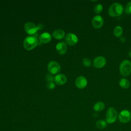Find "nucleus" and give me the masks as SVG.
Listing matches in <instances>:
<instances>
[{
  "mask_svg": "<svg viewBox=\"0 0 131 131\" xmlns=\"http://www.w3.org/2000/svg\"><path fill=\"white\" fill-rule=\"evenodd\" d=\"M67 81V78L66 76L62 74H58L56 75L55 77L54 81L55 83L57 85H62L66 83Z\"/></svg>",
  "mask_w": 131,
  "mask_h": 131,
  "instance_id": "13",
  "label": "nucleus"
},
{
  "mask_svg": "<svg viewBox=\"0 0 131 131\" xmlns=\"http://www.w3.org/2000/svg\"><path fill=\"white\" fill-rule=\"evenodd\" d=\"M38 44V40L34 36H29L25 38L24 41V47L27 50H31Z\"/></svg>",
  "mask_w": 131,
  "mask_h": 131,
  "instance_id": "2",
  "label": "nucleus"
},
{
  "mask_svg": "<svg viewBox=\"0 0 131 131\" xmlns=\"http://www.w3.org/2000/svg\"><path fill=\"white\" fill-rule=\"evenodd\" d=\"M118 116V112L116 108L111 107L108 108L106 113L105 121L108 123H113L116 121Z\"/></svg>",
  "mask_w": 131,
  "mask_h": 131,
  "instance_id": "4",
  "label": "nucleus"
},
{
  "mask_svg": "<svg viewBox=\"0 0 131 131\" xmlns=\"http://www.w3.org/2000/svg\"><path fill=\"white\" fill-rule=\"evenodd\" d=\"M37 28L38 30H41L43 28V26L42 24H39L37 26Z\"/></svg>",
  "mask_w": 131,
  "mask_h": 131,
  "instance_id": "25",
  "label": "nucleus"
},
{
  "mask_svg": "<svg viewBox=\"0 0 131 131\" xmlns=\"http://www.w3.org/2000/svg\"><path fill=\"white\" fill-rule=\"evenodd\" d=\"M103 18L100 15L95 16L92 20V24L95 29H99L102 27L103 25Z\"/></svg>",
  "mask_w": 131,
  "mask_h": 131,
  "instance_id": "11",
  "label": "nucleus"
},
{
  "mask_svg": "<svg viewBox=\"0 0 131 131\" xmlns=\"http://www.w3.org/2000/svg\"><path fill=\"white\" fill-rule=\"evenodd\" d=\"M128 55H129V56L130 57H131V51H130L129 52V53H128Z\"/></svg>",
  "mask_w": 131,
  "mask_h": 131,
  "instance_id": "27",
  "label": "nucleus"
},
{
  "mask_svg": "<svg viewBox=\"0 0 131 131\" xmlns=\"http://www.w3.org/2000/svg\"><path fill=\"white\" fill-rule=\"evenodd\" d=\"M24 29L26 32L29 35H33L38 30L37 26L31 22L26 23L24 25Z\"/></svg>",
  "mask_w": 131,
  "mask_h": 131,
  "instance_id": "7",
  "label": "nucleus"
},
{
  "mask_svg": "<svg viewBox=\"0 0 131 131\" xmlns=\"http://www.w3.org/2000/svg\"><path fill=\"white\" fill-rule=\"evenodd\" d=\"M46 78L47 80L48 81V82H53L55 79V77L53 76L51 74H46Z\"/></svg>",
  "mask_w": 131,
  "mask_h": 131,
  "instance_id": "23",
  "label": "nucleus"
},
{
  "mask_svg": "<svg viewBox=\"0 0 131 131\" xmlns=\"http://www.w3.org/2000/svg\"><path fill=\"white\" fill-rule=\"evenodd\" d=\"M120 72L123 76H127L131 73V62L127 59L123 60L119 67Z\"/></svg>",
  "mask_w": 131,
  "mask_h": 131,
  "instance_id": "3",
  "label": "nucleus"
},
{
  "mask_svg": "<svg viewBox=\"0 0 131 131\" xmlns=\"http://www.w3.org/2000/svg\"><path fill=\"white\" fill-rule=\"evenodd\" d=\"M48 69L50 74H55L60 72V66L56 61H51L48 64Z\"/></svg>",
  "mask_w": 131,
  "mask_h": 131,
  "instance_id": "6",
  "label": "nucleus"
},
{
  "mask_svg": "<svg viewBox=\"0 0 131 131\" xmlns=\"http://www.w3.org/2000/svg\"><path fill=\"white\" fill-rule=\"evenodd\" d=\"M123 33V29L121 27L119 26H116L114 30V34L117 37H120L121 36Z\"/></svg>",
  "mask_w": 131,
  "mask_h": 131,
  "instance_id": "19",
  "label": "nucleus"
},
{
  "mask_svg": "<svg viewBox=\"0 0 131 131\" xmlns=\"http://www.w3.org/2000/svg\"><path fill=\"white\" fill-rule=\"evenodd\" d=\"M56 49L58 53L60 55L64 54L67 51L68 47L67 44L62 41L58 42L56 46Z\"/></svg>",
  "mask_w": 131,
  "mask_h": 131,
  "instance_id": "12",
  "label": "nucleus"
},
{
  "mask_svg": "<svg viewBox=\"0 0 131 131\" xmlns=\"http://www.w3.org/2000/svg\"><path fill=\"white\" fill-rule=\"evenodd\" d=\"M53 37L57 39H62L65 35L64 31L62 29H57L53 32Z\"/></svg>",
  "mask_w": 131,
  "mask_h": 131,
  "instance_id": "15",
  "label": "nucleus"
},
{
  "mask_svg": "<svg viewBox=\"0 0 131 131\" xmlns=\"http://www.w3.org/2000/svg\"><path fill=\"white\" fill-rule=\"evenodd\" d=\"M123 7L119 3H114L109 7L108 10V14L112 17L120 16L123 12Z\"/></svg>",
  "mask_w": 131,
  "mask_h": 131,
  "instance_id": "1",
  "label": "nucleus"
},
{
  "mask_svg": "<svg viewBox=\"0 0 131 131\" xmlns=\"http://www.w3.org/2000/svg\"><path fill=\"white\" fill-rule=\"evenodd\" d=\"M118 118L121 123H127L131 120V113L127 110H123L119 114Z\"/></svg>",
  "mask_w": 131,
  "mask_h": 131,
  "instance_id": "5",
  "label": "nucleus"
},
{
  "mask_svg": "<svg viewBox=\"0 0 131 131\" xmlns=\"http://www.w3.org/2000/svg\"><path fill=\"white\" fill-rule=\"evenodd\" d=\"M51 35L48 32L42 33L39 37V41L42 43H47L49 42L51 40Z\"/></svg>",
  "mask_w": 131,
  "mask_h": 131,
  "instance_id": "14",
  "label": "nucleus"
},
{
  "mask_svg": "<svg viewBox=\"0 0 131 131\" xmlns=\"http://www.w3.org/2000/svg\"><path fill=\"white\" fill-rule=\"evenodd\" d=\"M106 63V60L104 56H98L96 57L93 61V65L96 68H101Z\"/></svg>",
  "mask_w": 131,
  "mask_h": 131,
  "instance_id": "8",
  "label": "nucleus"
},
{
  "mask_svg": "<svg viewBox=\"0 0 131 131\" xmlns=\"http://www.w3.org/2000/svg\"><path fill=\"white\" fill-rule=\"evenodd\" d=\"M103 10V6L101 4H98L96 5L94 8V11L96 14L100 13Z\"/></svg>",
  "mask_w": 131,
  "mask_h": 131,
  "instance_id": "20",
  "label": "nucleus"
},
{
  "mask_svg": "<svg viewBox=\"0 0 131 131\" xmlns=\"http://www.w3.org/2000/svg\"><path fill=\"white\" fill-rule=\"evenodd\" d=\"M119 83L120 86L123 89H127L129 86V81L125 78H121L120 80Z\"/></svg>",
  "mask_w": 131,
  "mask_h": 131,
  "instance_id": "18",
  "label": "nucleus"
},
{
  "mask_svg": "<svg viewBox=\"0 0 131 131\" xmlns=\"http://www.w3.org/2000/svg\"><path fill=\"white\" fill-rule=\"evenodd\" d=\"M55 87V84L54 82H48L47 84V88L49 90H52Z\"/></svg>",
  "mask_w": 131,
  "mask_h": 131,
  "instance_id": "24",
  "label": "nucleus"
},
{
  "mask_svg": "<svg viewBox=\"0 0 131 131\" xmlns=\"http://www.w3.org/2000/svg\"><path fill=\"white\" fill-rule=\"evenodd\" d=\"M120 41L121 42H124L125 41V38L124 37H121L120 38Z\"/></svg>",
  "mask_w": 131,
  "mask_h": 131,
  "instance_id": "26",
  "label": "nucleus"
},
{
  "mask_svg": "<svg viewBox=\"0 0 131 131\" xmlns=\"http://www.w3.org/2000/svg\"><path fill=\"white\" fill-rule=\"evenodd\" d=\"M78 40V39L77 36L72 33L67 34L65 37V42L69 46H74L76 45L77 43Z\"/></svg>",
  "mask_w": 131,
  "mask_h": 131,
  "instance_id": "9",
  "label": "nucleus"
},
{
  "mask_svg": "<svg viewBox=\"0 0 131 131\" xmlns=\"http://www.w3.org/2000/svg\"><path fill=\"white\" fill-rule=\"evenodd\" d=\"M124 10L126 13L131 14V2H129L126 4Z\"/></svg>",
  "mask_w": 131,
  "mask_h": 131,
  "instance_id": "21",
  "label": "nucleus"
},
{
  "mask_svg": "<svg viewBox=\"0 0 131 131\" xmlns=\"http://www.w3.org/2000/svg\"><path fill=\"white\" fill-rule=\"evenodd\" d=\"M107 126V122L104 120H98L96 123V126L97 128L100 129H103L105 128Z\"/></svg>",
  "mask_w": 131,
  "mask_h": 131,
  "instance_id": "17",
  "label": "nucleus"
},
{
  "mask_svg": "<svg viewBox=\"0 0 131 131\" xmlns=\"http://www.w3.org/2000/svg\"><path fill=\"white\" fill-rule=\"evenodd\" d=\"M88 83V81L86 78L83 76H80L76 78L75 81V84L77 88L80 89L84 88Z\"/></svg>",
  "mask_w": 131,
  "mask_h": 131,
  "instance_id": "10",
  "label": "nucleus"
},
{
  "mask_svg": "<svg viewBox=\"0 0 131 131\" xmlns=\"http://www.w3.org/2000/svg\"><path fill=\"white\" fill-rule=\"evenodd\" d=\"M105 107L104 103L102 101L97 102L93 106V109L96 112H101Z\"/></svg>",
  "mask_w": 131,
  "mask_h": 131,
  "instance_id": "16",
  "label": "nucleus"
},
{
  "mask_svg": "<svg viewBox=\"0 0 131 131\" xmlns=\"http://www.w3.org/2000/svg\"><path fill=\"white\" fill-rule=\"evenodd\" d=\"M82 63L85 67H90L91 65V60L88 58H84L82 60Z\"/></svg>",
  "mask_w": 131,
  "mask_h": 131,
  "instance_id": "22",
  "label": "nucleus"
}]
</instances>
